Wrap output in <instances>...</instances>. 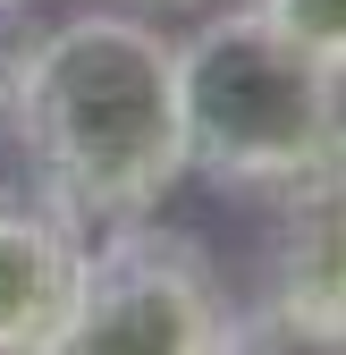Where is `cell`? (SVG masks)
Instances as JSON below:
<instances>
[{
  "instance_id": "6da1fadb",
  "label": "cell",
  "mask_w": 346,
  "mask_h": 355,
  "mask_svg": "<svg viewBox=\"0 0 346 355\" xmlns=\"http://www.w3.org/2000/svg\"><path fill=\"white\" fill-rule=\"evenodd\" d=\"M0 127L17 136L26 195L76 229L161 211L186 187L178 42L136 9H76L34 26Z\"/></svg>"
},
{
  "instance_id": "7a4b0ae2",
  "label": "cell",
  "mask_w": 346,
  "mask_h": 355,
  "mask_svg": "<svg viewBox=\"0 0 346 355\" xmlns=\"http://www.w3.org/2000/svg\"><path fill=\"white\" fill-rule=\"evenodd\" d=\"M178 127L186 178L237 203H279L346 161V68L295 51L253 9H220L178 42Z\"/></svg>"
},
{
  "instance_id": "3957f363",
  "label": "cell",
  "mask_w": 346,
  "mask_h": 355,
  "mask_svg": "<svg viewBox=\"0 0 346 355\" xmlns=\"http://www.w3.org/2000/svg\"><path fill=\"white\" fill-rule=\"evenodd\" d=\"M60 355H237V288L211 245L161 211L84 229V279Z\"/></svg>"
},
{
  "instance_id": "277c9868",
  "label": "cell",
  "mask_w": 346,
  "mask_h": 355,
  "mask_svg": "<svg viewBox=\"0 0 346 355\" xmlns=\"http://www.w3.org/2000/svg\"><path fill=\"white\" fill-rule=\"evenodd\" d=\"M245 347H346V203L338 178L279 195L262 288L237 304V355Z\"/></svg>"
},
{
  "instance_id": "5b68a950",
  "label": "cell",
  "mask_w": 346,
  "mask_h": 355,
  "mask_svg": "<svg viewBox=\"0 0 346 355\" xmlns=\"http://www.w3.org/2000/svg\"><path fill=\"white\" fill-rule=\"evenodd\" d=\"M84 279V229L42 195H0V355H60Z\"/></svg>"
},
{
  "instance_id": "8992f818",
  "label": "cell",
  "mask_w": 346,
  "mask_h": 355,
  "mask_svg": "<svg viewBox=\"0 0 346 355\" xmlns=\"http://www.w3.org/2000/svg\"><path fill=\"white\" fill-rule=\"evenodd\" d=\"M271 34H287L295 51H313L329 68H346V0H245Z\"/></svg>"
},
{
  "instance_id": "52a82bcc",
  "label": "cell",
  "mask_w": 346,
  "mask_h": 355,
  "mask_svg": "<svg viewBox=\"0 0 346 355\" xmlns=\"http://www.w3.org/2000/svg\"><path fill=\"white\" fill-rule=\"evenodd\" d=\"M34 9L26 0H0V110H9V85H17V68H26V42H34Z\"/></svg>"
},
{
  "instance_id": "ba28073f",
  "label": "cell",
  "mask_w": 346,
  "mask_h": 355,
  "mask_svg": "<svg viewBox=\"0 0 346 355\" xmlns=\"http://www.w3.org/2000/svg\"><path fill=\"white\" fill-rule=\"evenodd\" d=\"M152 9H211V0H152Z\"/></svg>"
},
{
  "instance_id": "9c48e42d",
  "label": "cell",
  "mask_w": 346,
  "mask_h": 355,
  "mask_svg": "<svg viewBox=\"0 0 346 355\" xmlns=\"http://www.w3.org/2000/svg\"><path fill=\"white\" fill-rule=\"evenodd\" d=\"M26 9H42V0H26Z\"/></svg>"
}]
</instances>
